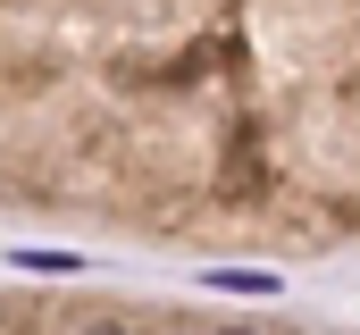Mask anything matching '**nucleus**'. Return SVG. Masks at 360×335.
<instances>
[{
	"label": "nucleus",
	"mask_w": 360,
	"mask_h": 335,
	"mask_svg": "<svg viewBox=\"0 0 360 335\" xmlns=\"http://www.w3.org/2000/svg\"><path fill=\"white\" fill-rule=\"evenodd\" d=\"M101 335H126V327H101Z\"/></svg>",
	"instance_id": "nucleus-2"
},
{
	"label": "nucleus",
	"mask_w": 360,
	"mask_h": 335,
	"mask_svg": "<svg viewBox=\"0 0 360 335\" xmlns=\"http://www.w3.org/2000/svg\"><path fill=\"white\" fill-rule=\"evenodd\" d=\"M210 285H218V293H276L269 268H210Z\"/></svg>",
	"instance_id": "nucleus-1"
}]
</instances>
